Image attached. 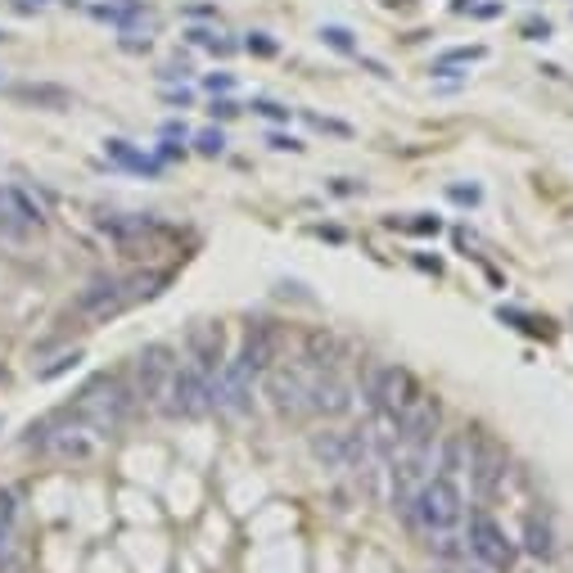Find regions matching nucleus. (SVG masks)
<instances>
[{
  "instance_id": "obj_4",
  "label": "nucleus",
  "mask_w": 573,
  "mask_h": 573,
  "mask_svg": "<svg viewBox=\"0 0 573 573\" xmlns=\"http://www.w3.org/2000/svg\"><path fill=\"white\" fill-rule=\"evenodd\" d=\"M162 411L176 415V420H195V415L212 411V375L195 366V361H181L172 370V384L162 393Z\"/></svg>"
},
{
  "instance_id": "obj_32",
  "label": "nucleus",
  "mask_w": 573,
  "mask_h": 573,
  "mask_svg": "<svg viewBox=\"0 0 573 573\" xmlns=\"http://www.w3.org/2000/svg\"><path fill=\"white\" fill-rule=\"evenodd\" d=\"M361 185H352V181H334V195H357Z\"/></svg>"
},
{
  "instance_id": "obj_13",
  "label": "nucleus",
  "mask_w": 573,
  "mask_h": 573,
  "mask_svg": "<svg viewBox=\"0 0 573 573\" xmlns=\"http://www.w3.org/2000/svg\"><path fill=\"white\" fill-rule=\"evenodd\" d=\"M239 361L253 370V375H262V370L276 361V325H253L249 334H244V348H239Z\"/></svg>"
},
{
  "instance_id": "obj_30",
  "label": "nucleus",
  "mask_w": 573,
  "mask_h": 573,
  "mask_svg": "<svg viewBox=\"0 0 573 573\" xmlns=\"http://www.w3.org/2000/svg\"><path fill=\"white\" fill-rule=\"evenodd\" d=\"M239 104H230V99H212V118H235Z\"/></svg>"
},
{
  "instance_id": "obj_28",
  "label": "nucleus",
  "mask_w": 573,
  "mask_h": 573,
  "mask_svg": "<svg viewBox=\"0 0 573 573\" xmlns=\"http://www.w3.org/2000/svg\"><path fill=\"white\" fill-rule=\"evenodd\" d=\"M411 230H420V235H438L443 221H438V217H420V221H411Z\"/></svg>"
},
{
  "instance_id": "obj_3",
  "label": "nucleus",
  "mask_w": 573,
  "mask_h": 573,
  "mask_svg": "<svg viewBox=\"0 0 573 573\" xmlns=\"http://www.w3.org/2000/svg\"><path fill=\"white\" fill-rule=\"evenodd\" d=\"M162 276H99V280H90L86 289L77 293V303L73 312L77 316H86V321H108V316H118L127 312L131 303H141V298H149V293H158Z\"/></svg>"
},
{
  "instance_id": "obj_17",
  "label": "nucleus",
  "mask_w": 573,
  "mask_h": 573,
  "mask_svg": "<svg viewBox=\"0 0 573 573\" xmlns=\"http://www.w3.org/2000/svg\"><path fill=\"white\" fill-rule=\"evenodd\" d=\"M108 158H118L122 167H131V172H149V176H158V172H162L158 162H154V158H145V154H136L127 141H108Z\"/></svg>"
},
{
  "instance_id": "obj_8",
  "label": "nucleus",
  "mask_w": 573,
  "mask_h": 573,
  "mask_svg": "<svg viewBox=\"0 0 573 573\" xmlns=\"http://www.w3.org/2000/svg\"><path fill=\"white\" fill-rule=\"evenodd\" d=\"M470 555H474L478 564H487V569L506 573L510 564H515V541L506 537V528H501L487 510H474L470 515Z\"/></svg>"
},
{
  "instance_id": "obj_24",
  "label": "nucleus",
  "mask_w": 573,
  "mask_h": 573,
  "mask_svg": "<svg viewBox=\"0 0 573 573\" xmlns=\"http://www.w3.org/2000/svg\"><path fill=\"white\" fill-rule=\"evenodd\" d=\"M253 113H262V118H271V122H284V118H289V108H284V104H271V99H258V104H253Z\"/></svg>"
},
{
  "instance_id": "obj_2",
  "label": "nucleus",
  "mask_w": 573,
  "mask_h": 573,
  "mask_svg": "<svg viewBox=\"0 0 573 573\" xmlns=\"http://www.w3.org/2000/svg\"><path fill=\"white\" fill-rule=\"evenodd\" d=\"M68 411H73L82 424H90V429L113 433L118 424H127L131 411H136V389H131L122 375H99L95 384H86V389L77 393V402L68 406Z\"/></svg>"
},
{
  "instance_id": "obj_23",
  "label": "nucleus",
  "mask_w": 573,
  "mask_h": 573,
  "mask_svg": "<svg viewBox=\"0 0 573 573\" xmlns=\"http://www.w3.org/2000/svg\"><path fill=\"white\" fill-rule=\"evenodd\" d=\"M244 50H249V54H262V59H271V54H276V41H271L267 32H249Z\"/></svg>"
},
{
  "instance_id": "obj_16",
  "label": "nucleus",
  "mask_w": 573,
  "mask_h": 573,
  "mask_svg": "<svg viewBox=\"0 0 573 573\" xmlns=\"http://www.w3.org/2000/svg\"><path fill=\"white\" fill-rule=\"evenodd\" d=\"M470 478H474L478 497H492L501 487V478H506V465H501L497 456H478V461H470Z\"/></svg>"
},
{
  "instance_id": "obj_9",
  "label": "nucleus",
  "mask_w": 573,
  "mask_h": 573,
  "mask_svg": "<svg viewBox=\"0 0 573 573\" xmlns=\"http://www.w3.org/2000/svg\"><path fill=\"white\" fill-rule=\"evenodd\" d=\"M253 406V370L244 361H221V370L212 375V411L221 415H244Z\"/></svg>"
},
{
  "instance_id": "obj_19",
  "label": "nucleus",
  "mask_w": 573,
  "mask_h": 573,
  "mask_svg": "<svg viewBox=\"0 0 573 573\" xmlns=\"http://www.w3.org/2000/svg\"><path fill=\"white\" fill-rule=\"evenodd\" d=\"M524 551H528V555H537V560H546V555L555 551L551 528H546V524H541L537 515H533V520H528V528H524Z\"/></svg>"
},
{
  "instance_id": "obj_21",
  "label": "nucleus",
  "mask_w": 573,
  "mask_h": 573,
  "mask_svg": "<svg viewBox=\"0 0 573 573\" xmlns=\"http://www.w3.org/2000/svg\"><path fill=\"white\" fill-rule=\"evenodd\" d=\"M321 41H325V45H334V50H343V54H352V50H357V41H352V32H348V27H339V23H330V27H321Z\"/></svg>"
},
{
  "instance_id": "obj_25",
  "label": "nucleus",
  "mask_w": 573,
  "mask_h": 573,
  "mask_svg": "<svg viewBox=\"0 0 573 573\" xmlns=\"http://www.w3.org/2000/svg\"><path fill=\"white\" fill-rule=\"evenodd\" d=\"M524 36H528V41H546V36H551V23H546V19H528V23H524Z\"/></svg>"
},
{
  "instance_id": "obj_33",
  "label": "nucleus",
  "mask_w": 573,
  "mask_h": 573,
  "mask_svg": "<svg viewBox=\"0 0 573 573\" xmlns=\"http://www.w3.org/2000/svg\"><path fill=\"white\" fill-rule=\"evenodd\" d=\"M0 36H5V32H0Z\"/></svg>"
},
{
  "instance_id": "obj_31",
  "label": "nucleus",
  "mask_w": 573,
  "mask_h": 573,
  "mask_svg": "<svg viewBox=\"0 0 573 573\" xmlns=\"http://www.w3.org/2000/svg\"><path fill=\"white\" fill-rule=\"evenodd\" d=\"M452 199H461V204H478V190H465V185H456Z\"/></svg>"
},
{
  "instance_id": "obj_6",
  "label": "nucleus",
  "mask_w": 573,
  "mask_h": 573,
  "mask_svg": "<svg viewBox=\"0 0 573 573\" xmlns=\"http://www.w3.org/2000/svg\"><path fill=\"white\" fill-rule=\"evenodd\" d=\"M420 393H424L420 379H415L406 366H379L375 375H370L366 398H370V406H375L384 420H398V415L406 411V406H411Z\"/></svg>"
},
{
  "instance_id": "obj_27",
  "label": "nucleus",
  "mask_w": 573,
  "mask_h": 573,
  "mask_svg": "<svg viewBox=\"0 0 573 573\" xmlns=\"http://www.w3.org/2000/svg\"><path fill=\"white\" fill-rule=\"evenodd\" d=\"M271 149H289V154H298V149H303V141H293V136H280V131H271Z\"/></svg>"
},
{
  "instance_id": "obj_5",
  "label": "nucleus",
  "mask_w": 573,
  "mask_h": 573,
  "mask_svg": "<svg viewBox=\"0 0 573 573\" xmlns=\"http://www.w3.org/2000/svg\"><path fill=\"white\" fill-rule=\"evenodd\" d=\"M312 370L303 361H284V366H267V384L262 393L271 398V406L280 415H307V402H312Z\"/></svg>"
},
{
  "instance_id": "obj_1",
  "label": "nucleus",
  "mask_w": 573,
  "mask_h": 573,
  "mask_svg": "<svg viewBox=\"0 0 573 573\" xmlns=\"http://www.w3.org/2000/svg\"><path fill=\"white\" fill-rule=\"evenodd\" d=\"M406 510V524L424 537H443V533L461 528L465 524V492H461V478H447V474H433L415 487L411 497L402 501Z\"/></svg>"
},
{
  "instance_id": "obj_15",
  "label": "nucleus",
  "mask_w": 573,
  "mask_h": 573,
  "mask_svg": "<svg viewBox=\"0 0 573 573\" xmlns=\"http://www.w3.org/2000/svg\"><path fill=\"white\" fill-rule=\"evenodd\" d=\"M14 99L19 104H36V108H68L73 90L54 86V82H23V86H14Z\"/></svg>"
},
{
  "instance_id": "obj_29",
  "label": "nucleus",
  "mask_w": 573,
  "mask_h": 573,
  "mask_svg": "<svg viewBox=\"0 0 573 573\" xmlns=\"http://www.w3.org/2000/svg\"><path fill=\"white\" fill-rule=\"evenodd\" d=\"M230 86H235V77H230V73H212V77H208V90H212V95H217V90H230Z\"/></svg>"
},
{
  "instance_id": "obj_18",
  "label": "nucleus",
  "mask_w": 573,
  "mask_h": 573,
  "mask_svg": "<svg viewBox=\"0 0 573 573\" xmlns=\"http://www.w3.org/2000/svg\"><path fill=\"white\" fill-rule=\"evenodd\" d=\"M14 515H19V501L10 487H0V555L14 551Z\"/></svg>"
},
{
  "instance_id": "obj_10",
  "label": "nucleus",
  "mask_w": 573,
  "mask_h": 573,
  "mask_svg": "<svg viewBox=\"0 0 573 573\" xmlns=\"http://www.w3.org/2000/svg\"><path fill=\"white\" fill-rule=\"evenodd\" d=\"M438 420H443V406H438V398L420 393V398H415L411 406L398 415V420H389V424H393V433H398V447H420V443H433Z\"/></svg>"
},
{
  "instance_id": "obj_12",
  "label": "nucleus",
  "mask_w": 573,
  "mask_h": 573,
  "mask_svg": "<svg viewBox=\"0 0 573 573\" xmlns=\"http://www.w3.org/2000/svg\"><path fill=\"white\" fill-rule=\"evenodd\" d=\"M352 411V389L334 375H316L312 379V402H307V415H348Z\"/></svg>"
},
{
  "instance_id": "obj_11",
  "label": "nucleus",
  "mask_w": 573,
  "mask_h": 573,
  "mask_svg": "<svg viewBox=\"0 0 573 573\" xmlns=\"http://www.w3.org/2000/svg\"><path fill=\"white\" fill-rule=\"evenodd\" d=\"M185 352L195 361L204 375H217L221 361H226V334H221V325L217 321H204V325H190V334H185Z\"/></svg>"
},
{
  "instance_id": "obj_20",
  "label": "nucleus",
  "mask_w": 573,
  "mask_h": 573,
  "mask_svg": "<svg viewBox=\"0 0 573 573\" xmlns=\"http://www.w3.org/2000/svg\"><path fill=\"white\" fill-rule=\"evenodd\" d=\"M483 45H456V50H447L443 59H438V64H433V73H452L456 64H474V59H483Z\"/></svg>"
},
{
  "instance_id": "obj_26",
  "label": "nucleus",
  "mask_w": 573,
  "mask_h": 573,
  "mask_svg": "<svg viewBox=\"0 0 573 573\" xmlns=\"http://www.w3.org/2000/svg\"><path fill=\"white\" fill-rule=\"evenodd\" d=\"M307 122H312V127H321V131H334V136H352V127H348V122H334V118H316V113H312Z\"/></svg>"
},
{
  "instance_id": "obj_22",
  "label": "nucleus",
  "mask_w": 573,
  "mask_h": 573,
  "mask_svg": "<svg viewBox=\"0 0 573 573\" xmlns=\"http://www.w3.org/2000/svg\"><path fill=\"white\" fill-rule=\"evenodd\" d=\"M195 149L212 158V154H221V149H226V136H221V131H199V136H195Z\"/></svg>"
},
{
  "instance_id": "obj_7",
  "label": "nucleus",
  "mask_w": 573,
  "mask_h": 573,
  "mask_svg": "<svg viewBox=\"0 0 573 573\" xmlns=\"http://www.w3.org/2000/svg\"><path fill=\"white\" fill-rule=\"evenodd\" d=\"M176 352L167 343H149L136 352V402H145V406H162V393H167V384H172V370H176Z\"/></svg>"
},
{
  "instance_id": "obj_14",
  "label": "nucleus",
  "mask_w": 573,
  "mask_h": 573,
  "mask_svg": "<svg viewBox=\"0 0 573 573\" xmlns=\"http://www.w3.org/2000/svg\"><path fill=\"white\" fill-rule=\"evenodd\" d=\"M433 465H438V474L447 478H461L470 470V443L465 433H447L443 443H438V452H433Z\"/></svg>"
}]
</instances>
